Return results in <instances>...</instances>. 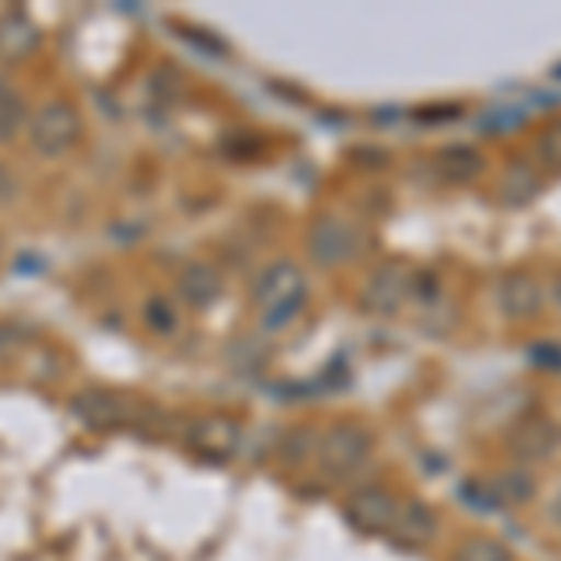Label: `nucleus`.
Instances as JSON below:
<instances>
[{"mask_svg":"<svg viewBox=\"0 0 561 561\" xmlns=\"http://www.w3.org/2000/svg\"><path fill=\"white\" fill-rule=\"evenodd\" d=\"M15 192H20V187H15V176L8 173V165H4V161H0V206L12 203Z\"/></svg>","mask_w":561,"mask_h":561,"instance_id":"22","label":"nucleus"},{"mask_svg":"<svg viewBox=\"0 0 561 561\" xmlns=\"http://www.w3.org/2000/svg\"><path fill=\"white\" fill-rule=\"evenodd\" d=\"M536 153H539V161L547 169H561V121H554L547 131L539 135Z\"/></svg>","mask_w":561,"mask_h":561,"instance_id":"21","label":"nucleus"},{"mask_svg":"<svg viewBox=\"0 0 561 561\" xmlns=\"http://www.w3.org/2000/svg\"><path fill=\"white\" fill-rule=\"evenodd\" d=\"M26 121V105L20 98V90H15L8 79H0V142H15L20 139Z\"/></svg>","mask_w":561,"mask_h":561,"instance_id":"15","label":"nucleus"},{"mask_svg":"<svg viewBox=\"0 0 561 561\" xmlns=\"http://www.w3.org/2000/svg\"><path fill=\"white\" fill-rule=\"evenodd\" d=\"M26 131H31V147L38 150L42 158H65L79 142V135H83V124H79L76 105L65 102V98H53V102H45L38 113L31 116Z\"/></svg>","mask_w":561,"mask_h":561,"instance_id":"3","label":"nucleus"},{"mask_svg":"<svg viewBox=\"0 0 561 561\" xmlns=\"http://www.w3.org/2000/svg\"><path fill=\"white\" fill-rule=\"evenodd\" d=\"M449 561H517L513 547L497 536H468L454 547Z\"/></svg>","mask_w":561,"mask_h":561,"instance_id":"14","label":"nucleus"},{"mask_svg":"<svg viewBox=\"0 0 561 561\" xmlns=\"http://www.w3.org/2000/svg\"><path fill=\"white\" fill-rule=\"evenodd\" d=\"M558 446H561V427L554 420H547V415H536V420L520 423V427L513 431V438H510V454H513V460H517L520 468L554 460Z\"/></svg>","mask_w":561,"mask_h":561,"instance_id":"8","label":"nucleus"},{"mask_svg":"<svg viewBox=\"0 0 561 561\" xmlns=\"http://www.w3.org/2000/svg\"><path fill=\"white\" fill-rule=\"evenodd\" d=\"M142 322L150 325L158 337H173V333L180 330V314L169 296H153V300L142 304Z\"/></svg>","mask_w":561,"mask_h":561,"instance_id":"17","label":"nucleus"},{"mask_svg":"<svg viewBox=\"0 0 561 561\" xmlns=\"http://www.w3.org/2000/svg\"><path fill=\"white\" fill-rule=\"evenodd\" d=\"M438 531H442L438 513H434L427 502H420V497H404L401 513H397V520H393V531H389V539H397L401 547L423 550V547H431V542L438 539Z\"/></svg>","mask_w":561,"mask_h":561,"instance_id":"9","label":"nucleus"},{"mask_svg":"<svg viewBox=\"0 0 561 561\" xmlns=\"http://www.w3.org/2000/svg\"><path fill=\"white\" fill-rule=\"evenodd\" d=\"M434 165H438V173L446 180H454V184H465V180H472L483 173V153L476 147H446L438 150V158H434Z\"/></svg>","mask_w":561,"mask_h":561,"instance_id":"12","label":"nucleus"},{"mask_svg":"<svg viewBox=\"0 0 561 561\" xmlns=\"http://www.w3.org/2000/svg\"><path fill=\"white\" fill-rule=\"evenodd\" d=\"M401 502L404 497H397L382 483H359L345 497V520L364 536H389L397 513H401Z\"/></svg>","mask_w":561,"mask_h":561,"instance_id":"4","label":"nucleus"},{"mask_svg":"<svg viewBox=\"0 0 561 561\" xmlns=\"http://www.w3.org/2000/svg\"><path fill=\"white\" fill-rule=\"evenodd\" d=\"M375 457V434L356 420H337L319 434L314 465L333 483H352Z\"/></svg>","mask_w":561,"mask_h":561,"instance_id":"1","label":"nucleus"},{"mask_svg":"<svg viewBox=\"0 0 561 561\" xmlns=\"http://www.w3.org/2000/svg\"><path fill=\"white\" fill-rule=\"evenodd\" d=\"M71 412L83 415L90 427H108V423H116L124 415V401H116V397H108V393H87L71 404Z\"/></svg>","mask_w":561,"mask_h":561,"instance_id":"16","label":"nucleus"},{"mask_svg":"<svg viewBox=\"0 0 561 561\" xmlns=\"http://www.w3.org/2000/svg\"><path fill=\"white\" fill-rule=\"evenodd\" d=\"M412 285H415L412 270L404 266L401 259H389L364 280L359 304H364L370 314H397L412 300Z\"/></svg>","mask_w":561,"mask_h":561,"instance_id":"5","label":"nucleus"},{"mask_svg":"<svg viewBox=\"0 0 561 561\" xmlns=\"http://www.w3.org/2000/svg\"><path fill=\"white\" fill-rule=\"evenodd\" d=\"M34 45H38V34H34V26L26 23L23 12H8L4 20H0V57H23V53H31Z\"/></svg>","mask_w":561,"mask_h":561,"instance_id":"13","label":"nucleus"},{"mask_svg":"<svg viewBox=\"0 0 561 561\" xmlns=\"http://www.w3.org/2000/svg\"><path fill=\"white\" fill-rule=\"evenodd\" d=\"M319 434L314 427H300L296 434H288L285 446H280V457H285V465H307V460H314L319 454Z\"/></svg>","mask_w":561,"mask_h":561,"instance_id":"18","label":"nucleus"},{"mask_svg":"<svg viewBox=\"0 0 561 561\" xmlns=\"http://www.w3.org/2000/svg\"><path fill=\"white\" fill-rule=\"evenodd\" d=\"M221 293H225V277L214 266H206V262H187L176 274V296L187 307H210L221 300Z\"/></svg>","mask_w":561,"mask_h":561,"instance_id":"10","label":"nucleus"},{"mask_svg":"<svg viewBox=\"0 0 561 561\" xmlns=\"http://www.w3.org/2000/svg\"><path fill=\"white\" fill-rule=\"evenodd\" d=\"M304 311H307V296H300V300H288V304L270 307V311H262L259 319H262V325H266V330H285V325H293Z\"/></svg>","mask_w":561,"mask_h":561,"instance_id":"20","label":"nucleus"},{"mask_svg":"<svg viewBox=\"0 0 561 561\" xmlns=\"http://www.w3.org/2000/svg\"><path fill=\"white\" fill-rule=\"evenodd\" d=\"M497 497L502 502H528L531 494H536V483H531V472L528 468H520V472H510L505 479H497Z\"/></svg>","mask_w":561,"mask_h":561,"instance_id":"19","label":"nucleus"},{"mask_svg":"<svg viewBox=\"0 0 561 561\" xmlns=\"http://www.w3.org/2000/svg\"><path fill=\"white\" fill-rule=\"evenodd\" d=\"M300 296H307V277L293 259L270 262V266L255 277V285H251V304L259 307V314L277 304L300 300Z\"/></svg>","mask_w":561,"mask_h":561,"instance_id":"7","label":"nucleus"},{"mask_svg":"<svg viewBox=\"0 0 561 561\" xmlns=\"http://www.w3.org/2000/svg\"><path fill=\"white\" fill-rule=\"evenodd\" d=\"M542 192V176L531 161H513L502 173V184H497V203L505 206H528L531 198Z\"/></svg>","mask_w":561,"mask_h":561,"instance_id":"11","label":"nucleus"},{"mask_svg":"<svg viewBox=\"0 0 561 561\" xmlns=\"http://www.w3.org/2000/svg\"><path fill=\"white\" fill-rule=\"evenodd\" d=\"M547 304V288L528 270H510L494 288V307L505 322H531Z\"/></svg>","mask_w":561,"mask_h":561,"instance_id":"6","label":"nucleus"},{"mask_svg":"<svg viewBox=\"0 0 561 561\" xmlns=\"http://www.w3.org/2000/svg\"><path fill=\"white\" fill-rule=\"evenodd\" d=\"M359 251H364V229L345 214L325 210L307 229V259L322 270L348 266L352 259H359Z\"/></svg>","mask_w":561,"mask_h":561,"instance_id":"2","label":"nucleus"}]
</instances>
